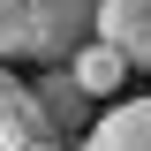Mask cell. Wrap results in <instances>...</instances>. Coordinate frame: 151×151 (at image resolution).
<instances>
[{
    "label": "cell",
    "instance_id": "3",
    "mask_svg": "<svg viewBox=\"0 0 151 151\" xmlns=\"http://www.w3.org/2000/svg\"><path fill=\"white\" fill-rule=\"evenodd\" d=\"M38 106H45V121H53V144H83V136H91V91H83V83H76L68 68H45L38 76Z\"/></svg>",
    "mask_w": 151,
    "mask_h": 151
},
{
    "label": "cell",
    "instance_id": "5",
    "mask_svg": "<svg viewBox=\"0 0 151 151\" xmlns=\"http://www.w3.org/2000/svg\"><path fill=\"white\" fill-rule=\"evenodd\" d=\"M83 151H151V98H121L106 121H91Z\"/></svg>",
    "mask_w": 151,
    "mask_h": 151
},
{
    "label": "cell",
    "instance_id": "2",
    "mask_svg": "<svg viewBox=\"0 0 151 151\" xmlns=\"http://www.w3.org/2000/svg\"><path fill=\"white\" fill-rule=\"evenodd\" d=\"M38 144H53V121L38 106V83L0 76V151H38Z\"/></svg>",
    "mask_w": 151,
    "mask_h": 151
},
{
    "label": "cell",
    "instance_id": "6",
    "mask_svg": "<svg viewBox=\"0 0 151 151\" xmlns=\"http://www.w3.org/2000/svg\"><path fill=\"white\" fill-rule=\"evenodd\" d=\"M68 76H76V83H83L91 98H113V91H121V76H129V60L113 53L106 38H91V45H83V53L68 60Z\"/></svg>",
    "mask_w": 151,
    "mask_h": 151
},
{
    "label": "cell",
    "instance_id": "8",
    "mask_svg": "<svg viewBox=\"0 0 151 151\" xmlns=\"http://www.w3.org/2000/svg\"><path fill=\"white\" fill-rule=\"evenodd\" d=\"M38 151H68V144H38Z\"/></svg>",
    "mask_w": 151,
    "mask_h": 151
},
{
    "label": "cell",
    "instance_id": "4",
    "mask_svg": "<svg viewBox=\"0 0 151 151\" xmlns=\"http://www.w3.org/2000/svg\"><path fill=\"white\" fill-rule=\"evenodd\" d=\"M98 38L129 68H151V0H106L98 8Z\"/></svg>",
    "mask_w": 151,
    "mask_h": 151
},
{
    "label": "cell",
    "instance_id": "1",
    "mask_svg": "<svg viewBox=\"0 0 151 151\" xmlns=\"http://www.w3.org/2000/svg\"><path fill=\"white\" fill-rule=\"evenodd\" d=\"M98 8H106V0H30V23H38V60L68 68V60L98 38Z\"/></svg>",
    "mask_w": 151,
    "mask_h": 151
},
{
    "label": "cell",
    "instance_id": "7",
    "mask_svg": "<svg viewBox=\"0 0 151 151\" xmlns=\"http://www.w3.org/2000/svg\"><path fill=\"white\" fill-rule=\"evenodd\" d=\"M0 60H38V23H30V0H0Z\"/></svg>",
    "mask_w": 151,
    "mask_h": 151
}]
</instances>
